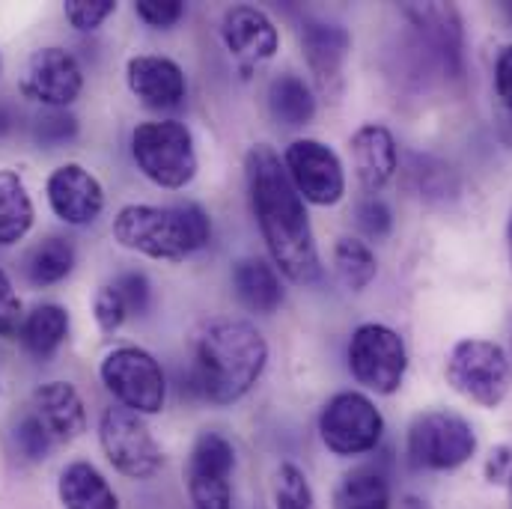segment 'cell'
Returning <instances> with one entry per match:
<instances>
[{
  "mask_svg": "<svg viewBox=\"0 0 512 509\" xmlns=\"http://www.w3.org/2000/svg\"><path fill=\"white\" fill-rule=\"evenodd\" d=\"M245 179L265 248L292 283H313L322 274L310 215L295 191L280 155L268 143H256L245 155Z\"/></svg>",
  "mask_w": 512,
  "mask_h": 509,
  "instance_id": "obj_1",
  "label": "cell"
},
{
  "mask_svg": "<svg viewBox=\"0 0 512 509\" xmlns=\"http://www.w3.org/2000/svg\"><path fill=\"white\" fill-rule=\"evenodd\" d=\"M268 364V343L251 322H212L194 352V390L212 405H233L254 390Z\"/></svg>",
  "mask_w": 512,
  "mask_h": 509,
  "instance_id": "obj_2",
  "label": "cell"
},
{
  "mask_svg": "<svg viewBox=\"0 0 512 509\" xmlns=\"http://www.w3.org/2000/svg\"><path fill=\"white\" fill-rule=\"evenodd\" d=\"M114 239L134 254L179 262L212 239V221L197 203L176 206H123L114 218Z\"/></svg>",
  "mask_w": 512,
  "mask_h": 509,
  "instance_id": "obj_3",
  "label": "cell"
},
{
  "mask_svg": "<svg viewBox=\"0 0 512 509\" xmlns=\"http://www.w3.org/2000/svg\"><path fill=\"white\" fill-rule=\"evenodd\" d=\"M131 158L137 170L158 188L179 191L197 176V149L185 123H140L131 131Z\"/></svg>",
  "mask_w": 512,
  "mask_h": 509,
  "instance_id": "obj_4",
  "label": "cell"
},
{
  "mask_svg": "<svg viewBox=\"0 0 512 509\" xmlns=\"http://www.w3.org/2000/svg\"><path fill=\"white\" fill-rule=\"evenodd\" d=\"M444 376L456 393L477 402L480 408H498L512 387V367L507 352L480 337L459 340L450 355Z\"/></svg>",
  "mask_w": 512,
  "mask_h": 509,
  "instance_id": "obj_5",
  "label": "cell"
},
{
  "mask_svg": "<svg viewBox=\"0 0 512 509\" xmlns=\"http://www.w3.org/2000/svg\"><path fill=\"white\" fill-rule=\"evenodd\" d=\"M474 453V426L453 411L417 414L408 429V459L420 471H456Z\"/></svg>",
  "mask_w": 512,
  "mask_h": 509,
  "instance_id": "obj_6",
  "label": "cell"
},
{
  "mask_svg": "<svg viewBox=\"0 0 512 509\" xmlns=\"http://www.w3.org/2000/svg\"><path fill=\"white\" fill-rule=\"evenodd\" d=\"M322 444L343 459L373 453L384 435V417L376 402L358 390H343L331 396L319 414Z\"/></svg>",
  "mask_w": 512,
  "mask_h": 509,
  "instance_id": "obj_7",
  "label": "cell"
},
{
  "mask_svg": "<svg viewBox=\"0 0 512 509\" xmlns=\"http://www.w3.org/2000/svg\"><path fill=\"white\" fill-rule=\"evenodd\" d=\"M108 393L134 414H158L167 402V379L155 355L140 346L111 349L99 367Z\"/></svg>",
  "mask_w": 512,
  "mask_h": 509,
  "instance_id": "obj_8",
  "label": "cell"
},
{
  "mask_svg": "<svg viewBox=\"0 0 512 509\" xmlns=\"http://www.w3.org/2000/svg\"><path fill=\"white\" fill-rule=\"evenodd\" d=\"M349 370L355 382L364 384L367 390L393 396L405 382L408 349L393 328L367 322L355 328L349 340Z\"/></svg>",
  "mask_w": 512,
  "mask_h": 509,
  "instance_id": "obj_9",
  "label": "cell"
},
{
  "mask_svg": "<svg viewBox=\"0 0 512 509\" xmlns=\"http://www.w3.org/2000/svg\"><path fill=\"white\" fill-rule=\"evenodd\" d=\"M99 441L108 462L131 480H149L164 465V450L152 438L140 414L123 405H111L99 423Z\"/></svg>",
  "mask_w": 512,
  "mask_h": 509,
  "instance_id": "obj_10",
  "label": "cell"
},
{
  "mask_svg": "<svg viewBox=\"0 0 512 509\" xmlns=\"http://www.w3.org/2000/svg\"><path fill=\"white\" fill-rule=\"evenodd\" d=\"M283 167L304 203L334 206L346 194V170L340 155L313 137L292 140L283 152Z\"/></svg>",
  "mask_w": 512,
  "mask_h": 509,
  "instance_id": "obj_11",
  "label": "cell"
},
{
  "mask_svg": "<svg viewBox=\"0 0 512 509\" xmlns=\"http://www.w3.org/2000/svg\"><path fill=\"white\" fill-rule=\"evenodd\" d=\"M236 450L218 432H203L188 456V498L194 509H233V477Z\"/></svg>",
  "mask_w": 512,
  "mask_h": 509,
  "instance_id": "obj_12",
  "label": "cell"
},
{
  "mask_svg": "<svg viewBox=\"0 0 512 509\" xmlns=\"http://www.w3.org/2000/svg\"><path fill=\"white\" fill-rule=\"evenodd\" d=\"M84 90V72L66 48H39L27 60L21 93L51 111H66Z\"/></svg>",
  "mask_w": 512,
  "mask_h": 509,
  "instance_id": "obj_13",
  "label": "cell"
},
{
  "mask_svg": "<svg viewBox=\"0 0 512 509\" xmlns=\"http://www.w3.org/2000/svg\"><path fill=\"white\" fill-rule=\"evenodd\" d=\"M45 194H48L51 212L60 221H66L69 227H87L105 209L102 182L90 170H84L81 164H60L48 176Z\"/></svg>",
  "mask_w": 512,
  "mask_h": 509,
  "instance_id": "obj_14",
  "label": "cell"
},
{
  "mask_svg": "<svg viewBox=\"0 0 512 509\" xmlns=\"http://www.w3.org/2000/svg\"><path fill=\"white\" fill-rule=\"evenodd\" d=\"M126 78L128 90L149 111H173L188 96L185 72L170 57H155V54L131 57L126 66Z\"/></svg>",
  "mask_w": 512,
  "mask_h": 509,
  "instance_id": "obj_15",
  "label": "cell"
},
{
  "mask_svg": "<svg viewBox=\"0 0 512 509\" xmlns=\"http://www.w3.org/2000/svg\"><path fill=\"white\" fill-rule=\"evenodd\" d=\"M221 36H224L230 57H236L245 69L271 60L280 48V36H277L274 21L256 6L227 9L224 21H221Z\"/></svg>",
  "mask_w": 512,
  "mask_h": 509,
  "instance_id": "obj_16",
  "label": "cell"
},
{
  "mask_svg": "<svg viewBox=\"0 0 512 509\" xmlns=\"http://www.w3.org/2000/svg\"><path fill=\"white\" fill-rule=\"evenodd\" d=\"M301 48H304L310 72L316 75V84L325 93H340L343 69L352 51L349 30L340 24H328V21H307L301 30Z\"/></svg>",
  "mask_w": 512,
  "mask_h": 509,
  "instance_id": "obj_17",
  "label": "cell"
},
{
  "mask_svg": "<svg viewBox=\"0 0 512 509\" xmlns=\"http://www.w3.org/2000/svg\"><path fill=\"white\" fill-rule=\"evenodd\" d=\"M33 417L45 426L54 444H69L87 429V408L75 384L48 382L33 393Z\"/></svg>",
  "mask_w": 512,
  "mask_h": 509,
  "instance_id": "obj_18",
  "label": "cell"
},
{
  "mask_svg": "<svg viewBox=\"0 0 512 509\" xmlns=\"http://www.w3.org/2000/svg\"><path fill=\"white\" fill-rule=\"evenodd\" d=\"M349 146H352L355 173H358V182L364 185V191H370V194L382 191L399 170V152H396L393 134L379 123H367L352 134Z\"/></svg>",
  "mask_w": 512,
  "mask_h": 509,
  "instance_id": "obj_19",
  "label": "cell"
},
{
  "mask_svg": "<svg viewBox=\"0 0 512 509\" xmlns=\"http://www.w3.org/2000/svg\"><path fill=\"white\" fill-rule=\"evenodd\" d=\"M405 15L411 24L432 42L438 57L444 60L450 75L462 69V18L450 3H408Z\"/></svg>",
  "mask_w": 512,
  "mask_h": 509,
  "instance_id": "obj_20",
  "label": "cell"
},
{
  "mask_svg": "<svg viewBox=\"0 0 512 509\" xmlns=\"http://www.w3.org/2000/svg\"><path fill=\"white\" fill-rule=\"evenodd\" d=\"M57 495L63 509H120L114 486L90 462H72L60 471Z\"/></svg>",
  "mask_w": 512,
  "mask_h": 509,
  "instance_id": "obj_21",
  "label": "cell"
},
{
  "mask_svg": "<svg viewBox=\"0 0 512 509\" xmlns=\"http://www.w3.org/2000/svg\"><path fill=\"white\" fill-rule=\"evenodd\" d=\"M233 289L254 313H274L283 304L280 274L265 259H242L233 268Z\"/></svg>",
  "mask_w": 512,
  "mask_h": 509,
  "instance_id": "obj_22",
  "label": "cell"
},
{
  "mask_svg": "<svg viewBox=\"0 0 512 509\" xmlns=\"http://www.w3.org/2000/svg\"><path fill=\"white\" fill-rule=\"evenodd\" d=\"M268 111L280 126L301 128L316 117V96L304 78L283 72L268 84Z\"/></svg>",
  "mask_w": 512,
  "mask_h": 509,
  "instance_id": "obj_23",
  "label": "cell"
},
{
  "mask_svg": "<svg viewBox=\"0 0 512 509\" xmlns=\"http://www.w3.org/2000/svg\"><path fill=\"white\" fill-rule=\"evenodd\" d=\"M36 221L33 200L15 170H0V248L18 245Z\"/></svg>",
  "mask_w": 512,
  "mask_h": 509,
  "instance_id": "obj_24",
  "label": "cell"
},
{
  "mask_svg": "<svg viewBox=\"0 0 512 509\" xmlns=\"http://www.w3.org/2000/svg\"><path fill=\"white\" fill-rule=\"evenodd\" d=\"M69 337V310L60 304H39L24 316L18 340L33 358H51Z\"/></svg>",
  "mask_w": 512,
  "mask_h": 509,
  "instance_id": "obj_25",
  "label": "cell"
},
{
  "mask_svg": "<svg viewBox=\"0 0 512 509\" xmlns=\"http://www.w3.org/2000/svg\"><path fill=\"white\" fill-rule=\"evenodd\" d=\"M75 268V248L69 239L60 236H48L42 239L24 262V271L30 277V283L36 286H54L60 280H66Z\"/></svg>",
  "mask_w": 512,
  "mask_h": 509,
  "instance_id": "obj_26",
  "label": "cell"
},
{
  "mask_svg": "<svg viewBox=\"0 0 512 509\" xmlns=\"http://www.w3.org/2000/svg\"><path fill=\"white\" fill-rule=\"evenodd\" d=\"M334 504L337 509H390V483L379 468H358L343 477Z\"/></svg>",
  "mask_w": 512,
  "mask_h": 509,
  "instance_id": "obj_27",
  "label": "cell"
},
{
  "mask_svg": "<svg viewBox=\"0 0 512 509\" xmlns=\"http://www.w3.org/2000/svg\"><path fill=\"white\" fill-rule=\"evenodd\" d=\"M334 268H337V277L346 289L352 292H364L376 274H379V262L376 254L367 242L361 239H352V236H343L337 239L334 245Z\"/></svg>",
  "mask_w": 512,
  "mask_h": 509,
  "instance_id": "obj_28",
  "label": "cell"
},
{
  "mask_svg": "<svg viewBox=\"0 0 512 509\" xmlns=\"http://www.w3.org/2000/svg\"><path fill=\"white\" fill-rule=\"evenodd\" d=\"M271 498H274V509H316V498H313L307 474L292 462L277 465L274 483H271Z\"/></svg>",
  "mask_w": 512,
  "mask_h": 509,
  "instance_id": "obj_29",
  "label": "cell"
},
{
  "mask_svg": "<svg viewBox=\"0 0 512 509\" xmlns=\"http://www.w3.org/2000/svg\"><path fill=\"white\" fill-rule=\"evenodd\" d=\"M33 137L39 146H48V149L66 146L78 137V120L69 111H48V114L36 117Z\"/></svg>",
  "mask_w": 512,
  "mask_h": 509,
  "instance_id": "obj_30",
  "label": "cell"
},
{
  "mask_svg": "<svg viewBox=\"0 0 512 509\" xmlns=\"http://www.w3.org/2000/svg\"><path fill=\"white\" fill-rule=\"evenodd\" d=\"M114 12H117V3L114 0H66L63 3L66 21L75 30H81V33H90V30L102 27Z\"/></svg>",
  "mask_w": 512,
  "mask_h": 509,
  "instance_id": "obj_31",
  "label": "cell"
},
{
  "mask_svg": "<svg viewBox=\"0 0 512 509\" xmlns=\"http://www.w3.org/2000/svg\"><path fill=\"white\" fill-rule=\"evenodd\" d=\"M93 316H96V325H99L105 334H114V331L123 328V322H126L128 316V307L114 283L99 286V292H96V298H93Z\"/></svg>",
  "mask_w": 512,
  "mask_h": 509,
  "instance_id": "obj_32",
  "label": "cell"
},
{
  "mask_svg": "<svg viewBox=\"0 0 512 509\" xmlns=\"http://www.w3.org/2000/svg\"><path fill=\"white\" fill-rule=\"evenodd\" d=\"M15 444H18V450H21L30 462L45 459V456L51 453V447H54L51 435L45 432V426H42L33 414H27V417L15 426Z\"/></svg>",
  "mask_w": 512,
  "mask_h": 509,
  "instance_id": "obj_33",
  "label": "cell"
},
{
  "mask_svg": "<svg viewBox=\"0 0 512 509\" xmlns=\"http://www.w3.org/2000/svg\"><path fill=\"white\" fill-rule=\"evenodd\" d=\"M21 322H24L21 298H18V292H15V286H12L9 274L0 268V337H3V340L18 337Z\"/></svg>",
  "mask_w": 512,
  "mask_h": 509,
  "instance_id": "obj_34",
  "label": "cell"
},
{
  "mask_svg": "<svg viewBox=\"0 0 512 509\" xmlns=\"http://www.w3.org/2000/svg\"><path fill=\"white\" fill-rule=\"evenodd\" d=\"M358 227L364 230L367 239H376V242L387 239L390 230H393V212H390V206L384 200H379V197H367L358 206Z\"/></svg>",
  "mask_w": 512,
  "mask_h": 509,
  "instance_id": "obj_35",
  "label": "cell"
},
{
  "mask_svg": "<svg viewBox=\"0 0 512 509\" xmlns=\"http://www.w3.org/2000/svg\"><path fill=\"white\" fill-rule=\"evenodd\" d=\"M134 12H137V18L146 21L149 27L167 30V27H173V24L182 21L185 3H182V0H137V3H134Z\"/></svg>",
  "mask_w": 512,
  "mask_h": 509,
  "instance_id": "obj_36",
  "label": "cell"
},
{
  "mask_svg": "<svg viewBox=\"0 0 512 509\" xmlns=\"http://www.w3.org/2000/svg\"><path fill=\"white\" fill-rule=\"evenodd\" d=\"M114 286H117V292L123 295V301H126L128 313H146V307H149V280L140 274V271H126V274H120L117 280H114Z\"/></svg>",
  "mask_w": 512,
  "mask_h": 509,
  "instance_id": "obj_37",
  "label": "cell"
},
{
  "mask_svg": "<svg viewBox=\"0 0 512 509\" xmlns=\"http://www.w3.org/2000/svg\"><path fill=\"white\" fill-rule=\"evenodd\" d=\"M486 480L495 486H512V447L501 444L486 459Z\"/></svg>",
  "mask_w": 512,
  "mask_h": 509,
  "instance_id": "obj_38",
  "label": "cell"
},
{
  "mask_svg": "<svg viewBox=\"0 0 512 509\" xmlns=\"http://www.w3.org/2000/svg\"><path fill=\"white\" fill-rule=\"evenodd\" d=\"M495 90L501 105L512 111V45H507L495 60Z\"/></svg>",
  "mask_w": 512,
  "mask_h": 509,
  "instance_id": "obj_39",
  "label": "cell"
},
{
  "mask_svg": "<svg viewBox=\"0 0 512 509\" xmlns=\"http://www.w3.org/2000/svg\"><path fill=\"white\" fill-rule=\"evenodd\" d=\"M12 126H15V117H12V111H9L6 105H0V137H3V134H9V131H12Z\"/></svg>",
  "mask_w": 512,
  "mask_h": 509,
  "instance_id": "obj_40",
  "label": "cell"
},
{
  "mask_svg": "<svg viewBox=\"0 0 512 509\" xmlns=\"http://www.w3.org/2000/svg\"><path fill=\"white\" fill-rule=\"evenodd\" d=\"M399 509H432L423 498H417V495H405L402 501H399Z\"/></svg>",
  "mask_w": 512,
  "mask_h": 509,
  "instance_id": "obj_41",
  "label": "cell"
},
{
  "mask_svg": "<svg viewBox=\"0 0 512 509\" xmlns=\"http://www.w3.org/2000/svg\"><path fill=\"white\" fill-rule=\"evenodd\" d=\"M507 248H510V262H512V212H510V224H507Z\"/></svg>",
  "mask_w": 512,
  "mask_h": 509,
  "instance_id": "obj_42",
  "label": "cell"
},
{
  "mask_svg": "<svg viewBox=\"0 0 512 509\" xmlns=\"http://www.w3.org/2000/svg\"><path fill=\"white\" fill-rule=\"evenodd\" d=\"M504 15L510 18V24H512V3H504Z\"/></svg>",
  "mask_w": 512,
  "mask_h": 509,
  "instance_id": "obj_43",
  "label": "cell"
},
{
  "mask_svg": "<svg viewBox=\"0 0 512 509\" xmlns=\"http://www.w3.org/2000/svg\"><path fill=\"white\" fill-rule=\"evenodd\" d=\"M507 131H510L512 137V111H507Z\"/></svg>",
  "mask_w": 512,
  "mask_h": 509,
  "instance_id": "obj_44",
  "label": "cell"
},
{
  "mask_svg": "<svg viewBox=\"0 0 512 509\" xmlns=\"http://www.w3.org/2000/svg\"><path fill=\"white\" fill-rule=\"evenodd\" d=\"M510 489H512V486H510Z\"/></svg>",
  "mask_w": 512,
  "mask_h": 509,
  "instance_id": "obj_45",
  "label": "cell"
}]
</instances>
